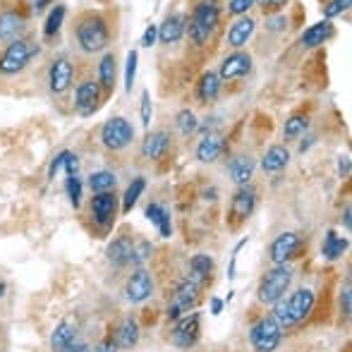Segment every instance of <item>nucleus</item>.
Segmentation results:
<instances>
[{"mask_svg": "<svg viewBox=\"0 0 352 352\" xmlns=\"http://www.w3.org/2000/svg\"><path fill=\"white\" fill-rule=\"evenodd\" d=\"M72 36L77 41V48L87 56L101 53L111 43V27L108 19L101 12H82L74 19Z\"/></svg>", "mask_w": 352, "mask_h": 352, "instance_id": "f257e3e1", "label": "nucleus"}, {"mask_svg": "<svg viewBox=\"0 0 352 352\" xmlns=\"http://www.w3.org/2000/svg\"><path fill=\"white\" fill-rule=\"evenodd\" d=\"M38 56H41V41H36V38L22 36L8 43L0 51V77H12V74L24 72Z\"/></svg>", "mask_w": 352, "mask_h": 352, "instance_id": "f03ea898", "label": "nucleus"}, {"mask_svg": "<svg viewBox=\"0 0 352 352\" xmlns=\"http://www.w3.org/2000/svg\"><path fill=\"white\" fill-rule=\"evenodd\" d=\"M218 24H221V3L218 0H199L195 5L190 24H187L190 41L195 46H206L216 34Z\"/></svg>", "mask_w": 352, "mask_h": 352, "instance_id": "7ed1b4c3", "label": "nucleus"}, {"mask_svg": "<svg viewBox=\"0 0 352 352\" xmlns=\"http://www.w3.org/2000/svg\"><path fill=\"white\" fill-rule=\"evenodd\" d=\"M292 283V269L287 264L274 266L271 271H266V276L259 283V290H256V297H259L261 305H276L278 300L285 297V292L290 290Z\"/></svg>", "mask_w": 352, "mask_h": 352, "instance_id": "20e7f679", "label": "nucleus"}, {"mask_svg": "<svg viewBox=\"0 0 352 352\" xmlns=\"http://www.w3.org/2000/svg\"><path fill=\"white\" fill-rule=\"evenodd\" d=\"M197 305H199V285H197L195 280L185 278L177 283L175 292H173V300L170 305H168V321H177L182 319L185 314H190V311L197 309Z\"/></svg>", "mask_w": 352, "mask_h": 352, "instance_id": "39448f33", "label": "nucleus"}, {"mask_svg": "<svg viewBox=\"0 0 352 352\" xmlns=\"http://www.w3.org/2000/svg\"><path fill=\"white\" fill-rule=\"evenodd\" d=\"M135 142V127L125 118H111L101 125V144L108 151H122Z\"/></svg>", "mask_w": 352, "mask_h": 352, "instance_id": "423d86ee", "label": "nucleus"}, {"mask_svg": "<svg viewBox=\"0 0 352 352\" xmlns=\"http://www.w3.org/2000/svg\"><path fill=\"white\" fill-rule=\"evenodd\" d=\"M250 343L254 352H276L283 343V331L271 316H264L250 329Z\"/></svg>", "mask_w": 352, "mask_h": 352, "instance_id": "0eeeda50", "label": "nucleus"}, {"mask_svg": "<svg viewBox=\"0 0 352 352\" xmlns=\"http://www.w3.org/2000/svg\"><path fill=\"white\" fill-rule=\"evenodd\" d=\"M103 103V91L98 87V82L94 77H84L77 84V91H74V111L77 116L89 118L101 108Z\"/></svg>", "mask_w": 352, "mask_h": 352, "instance_id": "6e6552de", "label": "nucleus"}, {"mask_svg": "<svg viewBox=\"0 0 352 352\" xmlns=\"http://www.w3.org/2000/svg\"><path fill=\"white\" fill-rule=\"evenodd\" d=\"M199 333H201V314L199 311H190V314H185L182 319L175 321L170 333V343L177 350H190L197 345Z\"/></svg>", "mask_w": 352, "mask_h": 352, "instance_id": "1a4fd4ad", "label": "nucleus"}, {"mask_svg": "<svg viewBox=\"0 0 352 352\" xmlns=\"http://www.w3.org/2000/svg\"><path fill=\"white\" fill-rule=\"evenodd\" d=\"M48 89H51L53 96H63L72 89L74 84V67L72 60L67 56H58L48 65Z\"/></svg>", "mask_w": 352, "mask_h": 352, "instance_id": "9d476101", "label": "nucleus"}, {"mask_svg": "<svg viewBox=\"0 0 352 352\" xmlns=\"http://www.w3.org/2000/svg\"><path fill=\"white\" fill-rule=\"evenodd\" d=\"M302 250H305V242H302V237L297 235V232L287 230V232H280V235L271 242L269 259H271V264L280 266V264H287V261L297 259Z\"/></svg>", "mask_w": 352, "mask_h": 352, "instance_id": "9b49d317", "label": "nucleus"}, {"mask_svg": "<svg viewBox=\"0 0 352 352\" xmlns=\"http://www.w3.org/2000/svg\"><path fill=\"white\" fill-rule=\"evenodd\" d=\"M89 209H91V218L94 223H96L98 228H111L113 221H116L118 216V195L116 190L113 192H98V195L91 197V204H89Z\"/></svg>", "mask_w": 352, "mask_h": 352, "instance_id": "f8f14e48", "label": "nucleus"}, {"mask_svg": "<svg viewBox=\"0 0 352 352\" xmlns=\"http://www.w3.org/2000/svg\"><path fill=\"white\" fill-rule=\"evenodd\" d=\"M254 206H256V190L252 185H245V187H237V192L232 195L230 199V221L232 226H240L245 223L247 218L254 213Z\"/></svg>", "mask_w": 352, "mask_h": 352, "instance_id": "ddd939ff", "label": "nucleus"}, {"mask_svg": "<svg viewBox=\"0 0 352 352\" xmlns=\"http://www.w3.org/2000/svg\"><path fill=\"white\" fill-rule=\"evenodd\" d=\"M250 72H252V56L247 51H235L223 58L218 77H221V82H237V79H245Z\"/></svg>", "mask_w": 352, "mask_h": 352, "instance_id": "4468645a", "label": "nucleus"}, {"mask_svg": "<svg viewBox=\"0 0 352 352\" xmlns=\"http://www.w3.org/2000/svg\"><path fill=\"white\" fill-rule=\"evenodd\" d=\"M285 305H287V311H290L292 324L297 326V324H302L311 311H314L316 295H314L311 287H297V290L285 300Z\"/></svg>", "mask_w": 352, "mask_h": 352, "instance_id": "2eb2a0df", "label": "nucleus"}, {"mask_svg": "<svg viewBox=\"0 0 352 352\" xmlns=\"http://www.w3.org/2000/svg\"><path fill=\"white\" fill-rule=\"evenodd\" d=\"M27 17L19 10H3L0 12V43H12L27 36Z\"/></svg>", "mask_w": 352, "mask_h": 352, "instance_id": "dca6fc26", "label": "nucleus"}, {"mask_svg": "<svg viewBox=\"0 0 352 352\" xmlns=\"http://www.w3.org/2000/svg\"><path fill=\"white\" fill-rule=\"evenodd\" d=\"M151 295H153V278L146 269L140 266L125 283V297L132 305H142V302H146Z\"/></svg>", "mask_w": 352, "mask_h": 352, "instance_id": "f3484780", "label": "nucleus"}, {"mask_svg": "<svg viewBox=\"0 0 352 352\" xmlns=\"http://www.w3.org/2000/svg\"><path fill=\"white\" fill-rule=\"evenodd\" d=\"M254 29H256V22L250 17V14H242V17H235V22L230 24V29H228V46L232 48V51H242V48L250 43V38L254 36Z\"/></svg>", "mask_w": 352, "mask_h": 352, "instance_id": "a211bd4d", "label": "nucleus"}, {"mask_svg": "<svg viewBox=\"0 0 352 352\" xmlns=\"http://www.w3.org/2000/svg\"><path fill=\"white\" fill-rule=\"evenodd\" d=\"M132 254H135V240L130 235H118L106 250V259L118 269L132 264Z\"/></svg>", "mask_w": 352, "mask_h": 352, "instance_id": "6ab92c4d", "label": "nucleus"}, {"mask_svg": "<svg viewBox=\"0 0 352 352\" xmlns=\"http://www.w3.org/2000/svg\"><path fill=\"white\" fill-rule=\"evenodd\" d=\"M187 32V14L182 12H173L163 19V24L158 27V41L161 43H177Z\"/></svg>", "mask_w": 352, "mask_h": 352, "instance_id": "aec40b11", "label": "nucleus"}, {"mask_svg": "<svg viewBox=\"0 0 352 352\" xmlns=\"http://www.w3.org/2000/svg\"><path fill=\"white\" fill-rule=\"evenodd\" d=\"M170 148V135L166 130H153L144 137L142 142V156L148 158V161H158L163 158Z\"/></svg>", "mask_w": 352, "mask_h": 352, "instance_id": "412c9836", "label": "nucleus"}, {"mask_svg": "<svg viewBox=\"0 0 352 352\" xmlns=\"http://www.w3.org/2000/svg\"><path fill=\"white\" fill-rule=\"evenodd\" d=\"M333 32H336L333 22H331V19H321V22L311 24V27H307L305 32H302L300 43L305 48H319V46H324L331 36H333Z\"/></svg>", "mask_w": 352, "mask_h": 352, "instance_id": "4be33fe9", "label": "nucleus"}, {"mask_svg": "<svg viewBox=\"0 0 352 352\" xmlns=\"http://www.w3.org/2000/svg\"><path fill=\"white\" fill-rule=\"evenodd\" d=\"M98 87H101L103 96L116 91V82H118V60H116V53L108 51L106 56L101 58L98 63V77H96Z\"/></svg>", "mask_w": 352, "mask_h": 352, "instance_id": "5701e85b", "label": "nucleus"}, {"mask_svg": "<svg viewBox=\"0 0 352 352\" xmlns=\"http://www.w3.org/2000/svg\"><path fill=\"white\" fill-rule=\"evenodd\" d=\"M254 158L252 156H245V153H240V156H232L230 163H228V173H230V180L235 182L237 187H245L250 185L252 175H254Z\"/></svg>", "mask_w": 352, "mask_h": 352, "instance_id": "b1692460", "label": "nucleus"}, {"mask_svg": "<svg viewBox=\"0 0 352 352\" xmlns=\"http://www.w3.org/2000/svg\"><path fill=\"white\" fill-rule=\"evenodd\" d=\"M221 77H218V72H204L199 77V82H197V101L201 103V106H209V103H213L218 98V94H221Z\"/></svg>", "mask_w": 352, "mask_h": 352, "instance_id": "393cba45", "label": "nucleus"}, {"mask_svg": "<svg viewBox=\"0 0 352 352\" xmlns=\"http://www.w3.org/2000/svg\"><path fill=\"white\" fill-rule=\"evenodd\" d=\"M226 151V140L216 132H209V135L201 137V142L197 144V158L201 163H213L221 158V153Z\"/></svg>", "mask_w": 352, "mask_h": 352, "instance_id": "a878e982", "label": "nucleus"}, {"mask_svg": "<svg viewBox=\"0 0 352 352\" xmlns=\"http://www.w3.org/2000/svg\"><path fill=\"white\" fill-rule=\"evenodd\" d=\"M287 163H290V151H287L283 144H274L269 151L261 158V170L269 173V175H276V173L285 170Z\"/></svg>", "mask_w": 352, "mask_h": 352, "instance_id": "bb28decb", "label": "nucleus"}, {"mask_svg": "<svg viewBox=\"0 0 352 352\" xmlns=\"http://www.w3.org/2000/svg\"><path fill=\"white\" fill-rule=\"evenodd\" d=\"M77 340V321L65 319L56 326V331L51 333V348L53 352H63L67 345H72Z\"/></svg>", "mask_w": 352, "mask_h": 352, "instance_id": "cd10ccee", "label": "nucleus"}, {"mask_svg": "<svg viewBox=\"0 0 352 352\" xmlns=\"http://www.w3.org/2000/svg\"><path fill=\"white\" fill-rule=\"evenodd\" d=\"M348 247H350L348 237H340L336 230H329L324 237V245H321V254H324L326 261H336L348 252Z\"/></svg>", "mask_w": 352, "mask_h": 352, "instance_id": "c85d7f7f", "label": "nucleus"}, {"mask_svg": "<svg viewBox=\"0 0 352 352\" xmlns=\"http://www.w3.org/2000/svg\"><path fill=\"white\" fill-rule=\"evenodd\" d=\"M116 343H118V348H122V350H132L137 343H140V324H137L132 316L118 326Z\"/></svg>", "mask_w": 352, "mask_h": 352, "instance_id": "c756f323", "label": "nucleus"}, {"mask_svg": "<svg viewBox=\"0 0 352 352\" xmlns=\"http://www.w3.org/2000/svg\"><path fill=\"white\" fill-rule=\"evenodd\" d=\"M60 170H65L67 175H77V170H79V158H77V153L74 151H60L56 158L51 161V168H48V177L51 180H56V175Z\"/></svg>", "mask_w": 352, "mask_h": 352, "instance_id": "7c9ffc66", "label": "nucleus"}, {"mask_svg": "<svg viewBox=\"0 0 352 352\" xmlns=\"http://www.w3.org/2000/svg\"><path fill=\"white\" fill-rule=\"evenodd\" d=\"M146 218L153 223V226L158 228L161 237H170V235H173L170 211H168L166 206H161V204H156V201H151V204L146 206Z\"/></svg>", "mask_w": 352, "mask_h": 352, "instance_id": "2f4dec72", "label": "nucleus"}, {"mask_svg": "<svg viewBox=\"0 0 352 352\" xmlns=\"http://www.w3.org/2000/svg\"><path fill=\"white\" fill-rule=\"evenodd\" d=\"M65 14H67V8L63 3H56L51 8L46 22H43V38H46V41L58 36V32L63 29V22H65Z\"/></svg>", "mask_w": 352, "mask_h": 352, "instance_id": "473e14b6", "label": "nucleus"}, {"mask_svg": "<svg viewBox=\"0 0 352 352\" xmlns=\"http://www.w3.org/2000/svg\"><path fill=\"white\" fill-rule=\"evenodd\" d=\"M213 271V259L209 254H195L190 259V280H195L201 287V283L209 280Z\"/></svg>", "mask_w": 352, "mask_h": 352, "instance_id": "72a5a7b5", "label": "nucleus"}, {"mask_svg": "<svg viewBox=\"0 0 352 352\" xmlns=\"http://www.w3.org/2000/svg\"><path fill=\"white\" fill-rule=\"evenodd\" d=\"M307 130H309V118H307L305 113H292L285 120V127H283V140L295 142V140H300Z\"/></svg>", "mask_w": 352, "mask_h": 352, "instance_id": "f704fd0d", "label": "nucleus"}, {"mask_svg": "<svg viewBox=\"0 0 352 352\" xmlns=\"http://www.w3.org/2000/svg\"><path fill=\"white\" fill-rule=\"evenodd\" d=\"M116 185H118V177L111 170H96L89 175V187H91L94 195H98V192H113Z\"/></svg>", "mask_w": 352, "mask_h": 352, "instance_id": "c9c22d12", "label": "nucleus"}, {"mask_svg": "<svg viewBox=\"0 0 352 352\" xmlns=\"http://www.w3.org/2000/svg\"><path fill=\"white\" fill-rule=\"evenodd\" d=\"M144 190H146V180H144V177H135V180L127 185L125 195H122V213H130L135 209L140 197L144 195Z\"/></svg>", "mask_w": 352, "mask_h": 352, "instance_id": "e433bc0d", "label": "nucleus"}, {"mask_svg": "<svg viewBox=\"0 0 352 352\" xmlns=\"http://www.w3.org/2000/svg\"><path fill=\"white\" fill-rule=\"evenodd\" d=\"M175 125H177V130H180L182 137H190V135H195V132L199 130V120H197L195 111H190V108H182V111L177 113Z\"/></svg>", "mask_w": 352, "mask_h": 352, "instance_id": "4c0bfd02", "label": "nucleus"}, {"mask_svg": "<svg viewBox=\"0 0 352 352\" xmlns=\"http://www.w3.org/2000/svg\"><path fill=\"white\" fill-rule=\"evenodd\" d=\"M274 307V311H271V319L278 324V329L280 331H287V329H292V319H290V311H287V305H285V297L283 300H278L276 305H271Z\"/></svg>", "mask_w": 352, "mask_h": 352, "instance_id": "58836bf2", "label": "nucleus"}, {"mask_svg": "<svg viewBox=\"0 0 352 352\" xmlns=\"http://www.w3.org/2000/svg\"><path fill=\"white\" fill-rule=\"evenodd\" d=\"M137 63H140V53H137V51L127 53V63H125V91H132V87H135Z\"/></svg>", "mask_w": 352, "mask_h": 352, "instance_id": "ea45409f", "label": "nucleus"}, {"mask_svg": "<svg viewBox=\"0 0 352 352\" xmlns=\"http://www.w3.org/2000/svg\"><path fill=\"white\" fill-rule=\"evenodd\" d=\"M67 197H70V204L74 209H79V204H82V180H79V175H67Z\"/></svg>", "mask_w": 352, "mask_h": 352, "instance_id": "a19ab883", "label": "nucleus"}, {"mask_svg": "<svg viewBox=\"0 0 352 352\" xmlns=\"http://www.w3.org/2000/svg\"><path fill=\"white\" fill-rule=\"evenodd\" d=\"M264 27H266V32H271V34H280V32H285V29H287V17L283 12L269 14Z\"/></svg>", "mask_w": 352, "mask_h": 352, "instance_id": "79ce46f5", "label": "nucleus"}, {"mask_svg": "<svg viewBox=\"0 0 352 352\" xmlns=\"http://www.w3.org/2000/svg\"><path fill=\"white\" fill-rule=\"evenodd\" d=\"M350 3H352V0H331L329 5H324V17L326 19L338 17V14H343L345 10L350 8Z\"/></svg>", "mask_w": 352, "mask_h": 352, "instance_id": "37998d69", "label": "nucleus"}, {"mask_svg": "<svg viewBox=\"0 0 352 352\" xmlns=\"http://www.w3.org/2000/svg\"><path fill=\"white\" fill-rule=\"evenodd\" d=\"M252 8H254V0H230V3H228V14H230V17H242V14H247Z\"/></svg>", "mask_w": 352, "mask_h": 352, "instance_id": "c03bdc74", "label": "nucleus"}, {"mask_svg": "<svg viewBox=\"0 0 352 352\" xmlns=\"http://www.w3.org/2000/svg\"><path fill=\"white\" fill-rule=\"evenodd\" d=\"M140 113H142V125L148 130V127H151V118H153V106H151V96H148V91H142Z\"/></svg>", "mask_w": 352, "mask_h": 352, "instance_id": "a18cd8bd", "label": "nucleus"}, {"mask_svg": "<svg viewBox=\"0 0 352 352\" xmlns=\"http://www.w3.org/2000/svg\"><path fill=\"white\" fill-rule=\"evenodd\" d=\"M151 252H153V245L151 242H140V245H135V254H132V264H137V266H142L144 261L151 256Z\"/></svg>", "mask_w": 352, "mask_h": 352, "instance_id": "49530a36", "label": "nucleus"}, {"mask_svg": "<svg viewBox=\"0 0 352 352\" xmlns=\"http://www.w3.org/2000/svg\"><path fill=\"white\" fill-rule=\"evenodd\" d=\"M254 3L264 10V14H276V12H280V10L285 8L287 0H254Z\"/></svg>", "mask_w": 352, "mask_h": 352, "instance_id": "de8ad7c7", "label": "nucleus"}, {"mask_svg": "<svg viewBox=\"0 0 352 352\" xmlns=\"http://www.w3.org/2000/svg\"><path fill=\"white\" fill-rule=\"evenodd\" d=\"M340 311H343L345 316H350V311H352V287H350V280H345L343 292H340Z\"/></svg>", "mask_w": 352, "mask_h": 352, "instance_id": "09e8293b", "label": "nucleus"}, {"mask_svg": "<svg viewBox=\"0 0 352 352\" xmlns=\"http://www.w3.org/2000/svg\"><path fill=\"white\" fill-rule=\"evenodd\" d=\"M156 38H158V27H156V24H148V27L144 29L142 46H144V48H151L153 43H156Z\"/></svg>", "mask_w": 352, "mask_h": 352, "instance_id": "8fccbe9b", "label": "nucleus"}, {"mask_svg": "<svg viewBox=\"0 0 352 352\" xmlns=\"http://www.w3.org/2000/svg\"><path fill=\"white\" fill-rule=\"evenodd\" d=\"M94 352H118V343L113 336H106V338L101 340V343L94 348Z\"/></svg>", "mask_w": 352, "mask_h": 352, "instance_id": "3c124183", "label": "nucleus"}, {"mask_svg": "<svg viewBox=\"0 0 352 352\" xmlns=\"http://www.w3.org/2000/svg\"><path fill=\"white\" fill-rule=\"evenodd\" d=\"M338 175L350 177V156H338Z\"/></svg>", "mask_w": 352, "mask_h": 352, "instance_id": "603ef678", "label": "nucleus"}, {"mask_svg": "<svg viewBox=\"0 0 352 352\" xmlns=\"http://www.w3.org/2000/svg\"><path fill=\"white\" fill-rule=\"evenodd\" d=\"M63 352H91V348H89L87 343H82V340H74L72 345H67Z\"/></svg>", "mask_w": 352, "mask_h": 352, "instance_id": "864d4df0", "label": "nucleus"}, {"mask_svg": "<svg viewBox=\"0 0 352 352\" xmlns=\"http://www.w3.org/2000/svg\"><path fill=\"white\" fill-rule=\"evenodd\" d=\"M29 5H32V10H34V12H36V14H41L43 10H46L48 5H51V0H29Z\"/></svg>", "mask_w": 352, "mask_h": 352, "instance_id": "5fc2aeb1", "label": "nucleus"}, {"mask_svg": "<svg viewBox=\"0 0 352 352\" xmlns=\"http://www.w3.org/2000/svg\"><path fill=\"white\" fill-rule=\"evenodd\" d=\"M223 305H226V302H223L221 297H213V300H211V314H213V316L221 314V311H223Z\"/></svg>", "mask_w": 352, "mask_h": 352, "instance_id": "6e6d98bb", "label": "nucleus"}, {"mask_svg": "<svg viewBox=\"0 0 352 352\" xmlns=\"http://www.w3.org/2000/svg\"><path fill=\"white\" fill-rule=\"evenodd\" d=\"M350 213H352V211H350V206H345V213H343V223H345V230H348V232L352 230V218H350Z\"/></svg>", "mask_w": 352, "mask_h": 352, "instance_id": "4d7b16f0", "label": "nucleus"}, {"mask_svg": "<svg viewBox=\"0 0 352 352\" xmlns=\"http://www.w3.org/2000/svg\"><path fill=\"white\" fill-rule=\"evenodd\" d=\"M5 295V283H0V297Z\"/></svg>", "mask_w": 352, "mask_h": 352, "instance_id": "13d9d810", "label": "nucleus"}]
</instances>
